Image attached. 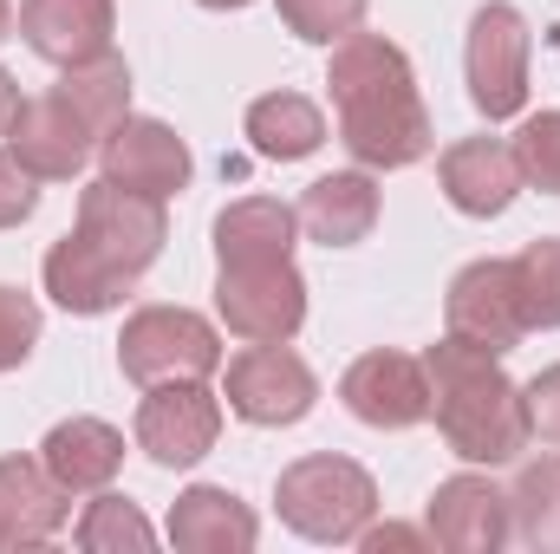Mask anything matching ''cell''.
<instances>
[{"mask_svg":"<svg viewBox=\"0 0 560 554\" xmlns=\"http://www.w3.org/2000/svg\"><path fill=\"white\" fill-rule=\"evenodd\" d=\"M98 176H112V183H125V189H143V196H176V189H189V176H196V157H189V143L176 138V125H163V118H118L105 143H98Z\"/></svg>","mask_w":560,"mask_h":554,"instance_id":"13","label":"cell"},{"mask_svg":"<svg viewBox=\"0 0 560 554\" xmlns=\"http://www.w3.org/2000/svg\"><path fill=\"white\" fill-rule=\"evenodd\" d=\"M423 372H430V417H436V437L450 443V457H463L476 470H502L528 450V437H535L528 399L502 372L495 353L443 333L423 353Z\"/></svg>","mask_w":560,"mask_h":554,"instance_id":"3","label":"cell"},{"mask_svg":"<svg viewBox=\"0 0 560 554\" xmlns=\"http://www.w3.org/2000/svg\"><path fill=\"white\" fill-rule=\"evenodd\" d=\"M215 313L248 346L293 339L306 326V280H300L293 262H235V268H215Z\"/></svg>","mask_w":560,"mask_h":554,"instance_id":"9","label":"cell"},{"mask_svg":"<svg viewBox=\"0 0 560 554\" xmlns=\"http://www.w3.org/2000/svg\"><path fill=\"white\" fill-rule=\"evenodd\" d=\"M423 529L443 554H495L502 542H515L509 529V489H495L476 463L443 476L430 509H423Z\"/></svg>","mask_w":560,"mask_h":554,"instance_id":"14","label":"cell"},{"mask_svg":"<svg viewBox=\"0 0 560 554\" xmlns=\"http://www.w3.org/2000/svg\"><path fill=\"white\" fill-rule=\"evenodd\" d=\"M326 92H332V118L339 143L352 150L359 170H411L430 157V112H423L411 53L385 33H346L339 46H326Z\"/></svg>","mask_w":560,"mask_h":554,"instance_id":"2","label":"cell"},{"mask_svg":"<svg viewBox=\"0 0 560 554\" xmlns=\"http://www.w3.org/2000/svg\"><path fill=\"white\" fill-rule=\"evenodd\" d=\"M196 7H215V13H242V7H255V0H196Z\"/></svg>","mask_w":560,"mask_h":554,"instance_id":"34","label":"cell"},{"mask_svg":"<svg viewBox=\"0 0 560 554\" xmlns=\"http://www.w3.org/2000/svg\"><path fill=\"white\" fill-rule=\"evenodd\" d=\"M378 183L372 170H332V176H313L306 196H300V229L319 242V249H359L372 229H378Z\"/></svg>","mask_w":560,"mask_h":554,"instance_id":"19","label":"cell"},{"mask_svg":"<svg viewBox=\"0 0 560 554\" xmlns=\"http://www.w3.org/2000/svg\"><path fill=\"white\" fill-rule=\"evenodd\" d=\"M13 33V0H0V39Z\"/></svg>","mask_w":560,"mask_h":554,"instance_id":"35","label":"cell"},{"mask_svg":"<svg viewBox=\"0 0 560 554\" xmlns=\"http://www.w3.org/2000/svg\"><path fill=\"white\" fill-rule=\"evenodd\" d=\"M39 463H46L72 496H98V489H112L118 470H125V430L105 424V417H66V424L46 430Z\"/></svg>","mask_w":560,"mask_h":554,"instance_id":"20","label":"cell"},{"mask_svg":"<svg viewBox=\"0 0 560 554\" xmlns=\"http://www.w3.org/2000/svg\"><path fill=\"white\" fill-rule=\"evenodd\" d=\"M33 209H39V176L13 150H0V229H20Z\"/></svg>","mask_w":560,"mask_h":554,"instance_id":"30","label":"cell"},{"mask_svg":"<svg viewBox=\"0 0 560 554\" xmlns=\"http://www.w3.org/2000/svg\"><path fill=\"white\" fill-rule=\"evenodd\" d=\"M242 138H248L255 157H268V163H300V157H313L326 143V112L306 92H268V99L248 105Z\"/></svg>","mask_w":560,"mask_h":554,"instance_id":"22","label":"cell"},{"mask_svg":"<svg viewBox=\"0 0 560 554\" xmlns=\"http://www.w3.org/2000/svg\"><path fill=\"white\" fill-rule=\"evenodd\" d=\"M163 242H170L163 196H143V189L98 176V183L79 189V222L46 249L39 280H46L52 307H66V313H85V320L118 313L125 293L163 255Z\"/></svg>","mask_w":560,"mask_h":554,"instance_id":"1","label":"cell"},{"mask_svg":"<svg viewBox=\"0 0 560 554\" xmlns=\"http://www.w3.org/2000/svg\"><path fill=\"white\" fill-rule=\"evenodd\" d=\"M131 437H138V450L156 470H196L215 450V437H222V392H209V379L143 385Z\"/></svg>","mask_w":560,"mask_h":554,"instance_id":"8","label":"cell"},{"mask_svg":"<svg viewBox=\"0 0 560 554\" xmlns=\"http://www.w3.org/2000/svg\"><path fill=\"white\" fill-rule=\"evenodd\" d=\"M300 242V209H287L280 196H242L215 216V262H293Z\"/></svg>","mask_w":560,"mask_h":554,"instance_id":"21","label":"cell"},{"mask_svg":"<svg viewBox=\"0 0 560 554\" xmlns=\"http://www.w3.org/2000/svg\"><path fill=\"white\" fill-rule=\"evenodd\" d=\"M522 399H528V430L548 437V443H560V366L535 372V379L522 385Z\"/></svg>","mask_w":560,"mask_h":554,"instance_id":"31","label":"cell"},{"mask_svg":"<svg viewBox=\"0 0 560 554\" xmlns=\"http://www.w3.org/2000/svg\"><path fill=\"white\" fill-rule=\"evenodd\" d=\"M72 522V489L39 457H0V549H39Z\"/></svg>","mask_w":560,"mask_h":554,"instance_id":"17","label":"cell"},{"mask_svg":"<svg viewBox=\"0 0 560 554\" xmlns=\"http://www.w3.org/2000/svg\"><path fill=\"white\" fill-rule=\"evenodd\" d=\"M515 163H522V183H535L541 196H560V112H528L522 118Z\"/></svg>","mask_w":560,"mask_h":554,"instance_id":"28","label":"cell"},{"mask_svg":"<svg viewBox=\"0 0 560 554\" xmlns=\"http://www.w3.org/2000/svg\"><path fill=\"white\" fill-rule=\"evenodd\" d=\"M112 33H118V0H20V39L59 72L112 53Z\"/></svg>","mask_w":560,"mask_h":554,"instance_id":"16","label":"cell"},{"mask_svg":"<svg viewBox=\"0 0 560 554\" xmlns=\"http://www.w3.org/2000/svg\"><path fill=\"white\" fill-rule=\"evenodd\" d=\"M39 326H46L39 300H33V293H20V287H0V372H13V366H26V359H33Z\"/></svg>","mask_w":560,"mask_h":554,"instance_id":"29","label":"cell"},{"mask_svg":"<svg viewBox=\"0 0 560 554\" xmlns=\"http://www.w3.org/2000/svg\"><path fill=\"white\" fill-rule=\"evenodd\" d=\"M52 92H59L98 138H105L118 118H131V66H125L118 53H98V59H85V66H66Z\"/></svg>","mask_w":560,"mask_h":554,"instance_id":"23","label":"cell"},{"mask_svg":"<svg viewBox=\"0 0 560 554\" xmlns=\"http://www.w3.org/2000/svg\"><path fill=\"white\" fill-rule=\"evenodd\" d=\"M339 405L372 430H411L430 417V372H423V359L392 353V346L359 353L339 379Z\"/></svg>","mask_w":560,"mask_h":554,"instance_id":"11","label":"cell"},{"mask_svg":"<svg viewBox=\"0 0 560 554\" xmlns=\"http://www.w3.org/2000/svg\"><path fill=\"white\" fill-rule=\"evenodd\" d=\"M98 131L59 99V92H33V99H20V112H13V125H7V150L39 176V183H72L92 157H98Z\"/></svg>","mask_w":560,"mask_h":554,"instance_id":"12","label":"cell"},{"mask_svg":"<svg viewBox=\"0 0 560 554\" xmlns=\"http://www.w3.org/2000/svg\"><path fill=\"white\" fill-rule=\"evenodd\" d=\"M222 399L242 424L280 430V424H300L319 405V379L287 339H268V346H248V353L222 359Z\"/></svg>","mask_w":560,"mask_h":554,"instance_id":"7","label":"cell"},{"mask_svg":"<svg viewBox=\"0 0 560 554\" xmlns=\"http://www.w3.org/2000/svg\"><path fill=\"white\" fill-rule=\"evenodd\" d=\"M72 542H79L85 554H150V549H156V529L143 522V509L131 503V496L98 489V496L85 503V516H79Z\"/></svg>","mask_w":560,"mask_h":554,"instance_id":"25","label":"cell"},{"mask_svg":"<svg viewBox=\"0 0 560 554\" xmlns=\"http://www.w3.org/2000/svg\"><path fill=\"white\" fill-rule=\"evenodd\" d=\"M13 112H20V85H13V72L0 66V138H7V125H13Z\"/></svg>","mask_w":560,"mask_h":554,"instance_id":"33","label":"cell"},{"mask_svg":"<svg viewBox=\"0 0 560 554\" xmlns=\"http://www.w3.org/2000/svg\"><path fill=\"white\" fill-rule=\"evenodd\" d=\"M163 535L183 554H248L261 542V516L222 483H189L170 503V529Z\"/></svg>","mask_w":560,"mask_h":554,"instance_id":"18","label":"cell"},{"mask_svg":"<svg viewBox=\"0 0 560 554\" xmlns=\"http://www.w3.org/2000/svg\"><path fill=\"white\" fill-rule=\"evenodd\" d=\"M509 268H515V300L528 333H560V235L528 242L522 255H509Z\"/></svg>","mask_w":560,"mask_h":554,"instance_id":"26","label":"cell"},{"mask_svg":"<svg viewBox=\"0 0 560 554\" xmlns=\"http://www.w3.org/2000/svg\"><path fill=\"white\" fill-rule=\"evenodd\" d=\"M436 183H443L450 209H456V216H476V222L509 216L515 196L528 189V183H522V163H515V143H502V138L450 143V150L436 157Z\"/></svg>","mask_w":560,"mask_h":554,"instance_id":"15","label":"cell"},{"mask_svg":"<svg viewBox=\"0 0 560 554\" xmlns=\"http://www.w3.org/2000/svg\"><path fill=\"white\" fill-rule=\"evenodd\" d=\"M275 7H280V26L293 39H306V46H339L372 13V0H275Z\"/></svg>","mask_w":560,"mask_h":554,"instance_id":"27","label":"cell"},{"mask_svg":"<svg viewBox=\"0 0 560 554\" xmlns=\"http://www.w3.org/2000/svg\"><path fill=\"white\" fill-rule=\"evenodd\" d=\"M359 549H365V554H385V549H436V542H430V529H405V522H372V529L359 535Z\"/></svg>","mask_w":560,"mask_h":554,"instance_id":"32","label":"cell"},{"mask_svg":"<svg viewBox=\"0 0 560 554\" xmlns=\"http://www.w3.org/2000/svg\"><path fill=\"white\" fill-rule=\"evenodd\" d=\"M528 59H535V33L522 20L515 0H482L469 13V39H463V79H469V105L502 125L528 112Z\"/></svg>","mask_w":560,"mask_h":554,"instance_id":"5","label":"cell"},{"mask_svg":"<svg viewBox=\"0 0 560 554\" xmlns=\"http://www.w3.org/2000/svg\"><path fill=\"white\" fill-rule=\"evenodd\" d=\"M443 326L482 353H515L528 339V320H522V300H515V268L502 255H482L469 268L450 275V293H443Z\"/></svg>","mask_w":560,"mask_h":554,"instance_id":"10","label":"cell"},{"mask_svg":"<svg viewBox=\"0 0 560 554\" xmlns=\"http://www.w3.org/2000/svg\"><path fill=\"white\" fill-rule=\"evenodd\" d=\"M275 509L300 542L346 549V542H359V535L378 522V483H372L365 463L319 450V457H300V463L280 470Z\"/></svg>","mask_w":560,"mask_h":554,"instance_id":"4","label":"cell"},{"mask_svg":"<svg viewBox=\"0 0 560 554\" xmlns=\"http://www.w3.org/2000/svg\"><path fill=\"white\" fill-rule=\"evenodd\" d=\"M222 333L196 307H138L118 333V372L131 385H170V379H215L222 372Z\"/></svg>","mask_w":560,"mask_h":554,"instance_id":"6","label":"cell"},{"mask_svg":"<svg viewBox=\"0 0 560 554\" xmlns=\"http://www.w3.org/2000/svg\"><path fill=\"white\" fill-rule=\"evenodd\" d=\"M509 529L528 554H560V457L522 463L509 489Z\"/></svg>","mask_w":560,"mask_h":554,"instance_id":"24","label":"cell"}]
</instances>
